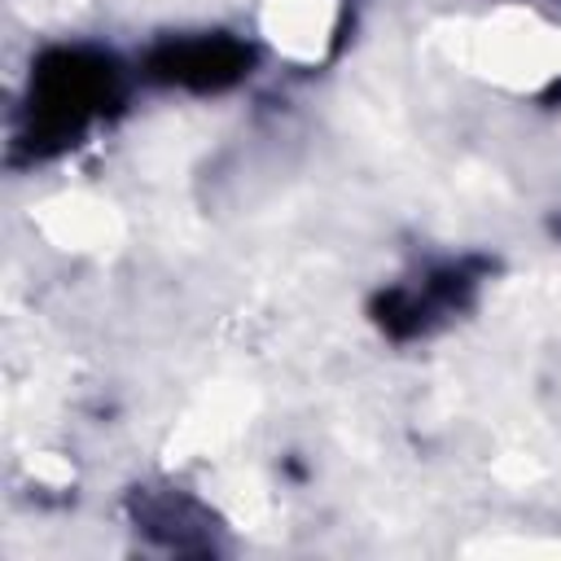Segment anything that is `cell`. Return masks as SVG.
Returning a JSON list of instances; mask_svg holds the SVG:
<instances>
[{
	"instance_id": "cell-2",
	"label": "cell",
	"mask_w": 561,
	"mask_h": 561,
	"mask_svg": "<svg viewBox=\"0 0 561 561\" xmlns=\"http://www.w3.org/2000/svg\"><path fill=\"white\" fill-rule=\"evenodd\" d=\"M254 48L241 35L228 31H197V35H175L149 48L145 75L167 88H188V92H224L250 75Z\"/></svg>"
},
{
	"instance_id": "cell-1",
	"label": "cell",
	"mask_w": 561,
	"mask_h": 561,
	"mask_svg": "<svg viewBox=\"0 0 561 561\" xmlns=\"http://www.w3.org/2000/svg\"><path fill=\"white\" fill-rule=\"evenodd\" d=\"M127 101V66L96 44H57L44 48L26 79L22 123L13 145L35 162L61 149H75Z\"/></svg>"
},
{
	"instance_id": "cell-3",
	"label": "cell",
	"mask_w": 561,
	"mask_h": 561,
	"mask_svg": "<svg viewBox=\"0 0 561 561\" xmlns=\"http://www.w3.org/2000/svg\"><path fill=\"white\" fill-rule=\"evenodd\" d=\"M478 289V272L469 263H434L412 280H399L386 289L377 320L390 337H416L451 320Z\"/></svg>"
}]
</instances>
